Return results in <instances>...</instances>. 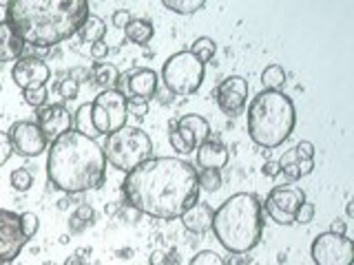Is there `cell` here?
I'll return each mask as SVG.
<instances>
[{
    "mask_svg": "<svg viewBox=\"0 0 354 265\" xmlns=\"http://www.w3.org/2000/svg\"><path fill=\"white\" fill-rule=\"evenodd\" d=\"M153 33H155L153 25H151L149 20H142V18H133L127 25V29H124V36L133 44H147V42H151Z\"/></svg>",
    "mask_w": 354,
    "mask_h": 265,
    "instance_id": "cb8c5ba5",
    "label": "cell"
},
{
    "mask_svg": "<svg viewBox=\"0 0 354 265\" xmlns=\"http://www.w3.org/2000/svg\"><path fill=\"white\" fill-rule=\"evenodd\" d=\"M73 126H75L73 130L80 132V135H84V137H91V139L97 137V130L93 126V117H91V104H82L80 108L75 110Z\"/></svg>",
    "mask_w": 354,
    "mask_h": 265,
    "instance_id": "d4e9b609",
    "label": "cell"
},
{
    "mask_svg": "<svg viewBox=\"0 0 354 265\" xmlns=\"http://www.w3.org/2000/svg\"><path fill=\"white\" fill-rule=\"evenodd\" d=\"M49 184L66 195L95 190L106 179V159L102 146L73 128L51 141L47 150Z\"/></svg>",
    "mask_w": 354,
    "mask_h": 265,
    "instance_id": "3957f363",
    "label": "cell"
},
{
    "mask_svg": "<svg viewBox=\"0 0 354 265\" xmlns=\"http://www.w3.org/2000/svg\"><path fill=\"white\" fill-rule=\"evenodd\" d=\"M206 139H210V124L202 115H195V113H188L177 121H173V128L169 132L171 146L180 155L195 153Z\"/></svg>",
    "mask_w": 354,
    "mask_h": 265,
    "instance_id": "9c48e42d",
    "label": "cell"
},
{
    "mask_svg": "<svg viewBox=\"0 0 354 265\" xmlns=\"http://www.w3.org/2000/svg\"><path fill=\"white\" fill-rule=\"evenodd\" d=\"M131 20H133V16L129 9H118V11H113V18H111L113 27H118V29H127Z\"/></svg>",
    "mask_w": 354,
    "mask_h": 265,
    "instance_id": "74e56055",
    "label": "cell"
},
{
    "mask_svg": "<svg viewBox=\"0 0 354 265\" xmlns=\"http://www.w3.org/2000/svg\"><path fill=\"white\" fill-rule=\"evenodd\" d=\"M281 173L288 181H297L301 179V175H299V168H297V161H290V164H283L281 166Z\"/></svg>",
    "mask_w": 354,
    "mask_h": 265,
    "instance_id": "60d3db41",
    "label": "cell"
},
{
    "mask_svg": "<svg viewBox=\"0 0 354 265\" xmlns=\"http://www.w3.org/2000/svg\"><path fill=\"white\" fill-rule=\"evenodd\" d=\"M306 202L301 188L295 186H277L266 197V215L279 226H292L299 206Z\"/></svg>",
    "mask_w": 354,
    "mask_h": 265,
    "instance_id": "8fae6325",
    "label": "cell"
},
{
    "mask_svg": "<svg viewBox=\"0 0 354 265\" xmlns=\"http://www.w3.org/2000/svg\"><path fill=\"white\" fill-rule=\"evenodd\" d=\"M22 97H25V102L29 106L42 108L49 97V91H47V86H38V88H29V91H22Z\"/></svg>",
    "mask_w": 354,
    "mask_h": 265,
    "instance_id": "1f68e13d",
    "label": "cell"
},
{
    "mask_svg": "<svg viewBox=\"0 0 354 265\" xmlns=\"http://www.w3.org/2000/svg\"><path fill=\"white\" fill-rule=\"evenodd\" d=\"M127 113L138 117V119H144L149 115V102L147 99H140V97H129L127 99Z\"/></svg>",
    "mask_w": 354,
    "mask_h": 265,
    "instance_id": "836d02e7",
    "label": "cell"
},
{
    "mask_svg": "<svg viewBox=\"0 0 354 265\" xmlns=\"http://www.w3.org/2000/svg\"><path fill=\"white\" fill-rule=\"evenodd\" d=\"M22 49H25V42H22L20 33L7 20H0V62L20 60Z\"/></svg>",
    "mask_w": 354,
    "mask_h": 265,
    "instance_id": "ffe728a7",
    "label": "cell"
},
{
    "mask_svg": "<svg viewBox=\"0 0 354 265\" xmlns=\"http://www.w3.org/2000/svg\"><path fill=\"white\" fill-rule=\"evenodd\" d=\"M118 254H120V259H131V254H133V250H120Z\"/></svg>",
    "mask_w": 354,
    "mask_h": 265,
    "instance_id": "c3c4849f",
    "label": "cell"
},
{
    "mask_svg": "<svg viewBox=\"0 0 354 265\" xmlns=\"http://www.w3.org/2000/svg\"><path fill=\"white\" fill-rule=\"evenodd\" d=\"M20 228H22V235L27 237V241H31L33 237L38 235L40 230V219L36 213H22L20 215Z\"/></svg>",
    "mask_w": 354,
    "mask_h": 265,
    "instance_id": "4dcf8cb0",
    "label": "cell"
},
{
    "mask_svg": "<svg viewBox=\"0 0 354 265\" xmlns=\"http://www.w3.org/2000/svg\"><path fill=\"white\" fill-rule=\"evenodd\" d=\"M104 33H106V25H104V20L95 16V14H88L84 18V22L80 25V29H77V36H80L82 42H88V44H95L104 38Z\"/></svg>",
    "mask_w": 354,
    "mask_h": 265,
    "instance_id": "44dd1931",
    "label": "cell"
},
{
    "mask_svg": "<svg viewBox=\"0 0 354 265\" xmlns=\"http://www.w3.org/2000/svg\"><path fill=\"white\" fill-rule=\"evenodd\" d=\"M142 215H140V210H136V208H133V206H124V208H122L120 210V215H118V219L122 221V224H136V221L140 219Z\"/></svg>",
    "mask_w": 354,
    "mask_h": 265,
    "instance_id": "f35d334b",
    "label": "cell"
},
{
    "mask_svg": "<svg viewBox=\"0 0 354 265\" xmlns=\"http://www.w3.org/2000/svg\"><path fill=\"white\" fill-rule=\"evenodd\" d=\"M104 159L113 166L115 170L131 173L140 164L151 159L153 155V141L149 132H144L138 126H124L113 135H106L102 146Z\"/></svg>",
    "mask_w": 354,
    "mask_h": 265,
    "instance_id": "8992f818",
    "label": "cell"
},
{
    "mask_svg": "<svg viewBox=\"0 0 354 265\" xmlns=\"http://www.w3.org/2000/svg\"><path fill=\"white\" fill-rule=\"evenodd\" d=\"M27 243L29 241L20 228V215L11 210H0V263L11 265Z\"/></svg>",
    "mask_w": 354,
    "mask_h": 265,
    "instance_id": "4fadbf2b",
    "label": "cell"
},
{
    "mask_svg": "<svg viewBox=\"0 0 354 265\" xmlns=\"http://www.w3.org/2000/svg\"><path fill=\"white\" fill-rule=\"evenodd\" d=\"M115 86H118L115 91H120L127 99L140 97L149 102V97H153L155 91H158V73L153 69H136L131 73L120 75Z\"/></svg>",
    "mask_w": 354,
    "mask_h": 265,
    "instance_id": "2e32d148",
    "label": "cell"
},
{
    "mask_svg": "<svg viewBox=\"0 0 354 265\" xmlns=\"http://www.w3.org/2000/svg\"><path fill=\"white\" fill-rule=\"evenodd\" d=\"M261 173H263V177H270V179H274L277 175H281V166H279V161H266L263 166H261Z\"/></svg>",
    "mask_w": 354,
    "mask_h": 265,
    "instance_id": "b9f144b4",
    "label": "cell"
},
{
    "mask_svg": "<svg viewBox=\"0 0 354 265\" xmlns=\"http://www.w3.org/2000/svg\"><path fill=\"white\" fill-rule=\"evenodd\" d=\"M188 51H191L202 64H206L208 60H213V55H215V51H217V42H215L213 38L202 36V38H197V40L193 42V47L188 49Z\"/></svg>",
    "mask_w": 354,
    "mask_h": 265,
    "instance_id": "4316f807",
    "label": "cell"
},
{
    "mask_svg": "<svg viewBox=\"0 0 354 265\" xmlns=\"http://www.w3.org/2000/svg\"><path fill=\"white\" fill-rule=\"evenodd\" d=\"M86 16V0H11L5 20L25 44L49 49L77 33Z\"/></svg>",
    "mask_w": 354,
    "mask_h": 265,
    "instance_id": "7a4b0ae2",
    "label": "cell"
},
{
    "mask_svg": "<svg viewBox=\"0 0 354 265\" xmlns=\"http://www.w3.org/2000/svg\"><path fill=\"white\" fill-rule=\"evenodd\" d=\"M162 82L173 95H193L204 82V64L191 51L173 53L162 66Z\"/></svg>",
    "mask_w": 354,
    "mask_h": 265,
    "instance_id": "52a82bcc",
    "label": "cell"
},
{
    "mask_svg": "<svg viewBox=\"0 0 354 265\" xmlns=\"http://www.w3.org/2000/svg\"><path fill=\"white\" fill-rule=\"evenodd\" d=\"M58 91H60V95H62L64 99H75V97H77V93H80V84H77V82L73 80V77L66 75L64 80L60 82Z\"/></svg>",
    "mask_w": 354,
    "mask_h": 265,
    "instance_id": "d590c367",
    "label": "cell"
},
{
    "mask_svg": "<svg viewBox=\"0 0 354 265\" xmlns=\"http://www.w3.org/2000/svg\"><path fill=\"white\" fill-rule=\"evenodd\" d=\"M91 117L97 135H113V132L127 126V97L115 88L102 91L91 102Z\"/></svg>",
    "mask_w": 354,
    "mask_h": 265,
    "instance_id": "ba28073f",
    "label": "cell"
},
{
    "mask_svg": "<svg viewBox=\"0 0 354 265\" xmlns=\"http://www.w3.org/2000/svg\"><path fill=\"white\" fill-rule=\"evenodd\" d=\"M221 248L232 254H246L261 241L263 219L261 204L250 193H237L228 197L213 215V228Z\"/></svg>",
    "mask_w": 354,
    "mask_h": 265,
    "instance_id": "277c9868",
    "label": "cell"
},
{
    "mask_svg": "<svg viewBox=\"0 0 354 265\" xmlns=\"http://www.w3.org/2000/svg\"><path fill=\"white\" fill-rule=\"evenodd\" d=\"M315 204H310V202H304L301 206H299L297 210V215H295V224H301V226H308V224H313V219H315Z\"/></svg>",
    "mask_w": 354,
    "mask_h": 265,
    "instance_id": "e575fe53",
    "label": "cell"
},
{
    "mask_svg": "<svg viewBox=\"0 0 354 265\" xmlns=\"http://www.w3.org/2000/svg\"><path fill=\"white\" fill-rule=\"evenodd\" d=\"M11 144H9V137H7V132L0 130V166H5L11 157Z\"/></svg>",
    "mask_w": 354,
    "mask_h": 265,
    "instance_id": "ab89813d",
    "label": "cell"
},
{
    "mask_svg": "<svg viewBox=\"0 0 354 265\" xmlns=\"http://www.w3.org/2000/svg\"><path fill=\"white\" fill-rule=\"evenodd\" d=\"M95 224V210L88 204H80L69 219V232L71 235H82L86 228H91Z\"/></svg>",
    "mask_w": 354,
    "mask_h": 265,
    "instance_id": "603a6c76",
    "label": "cell"
},
{
    "mask_svg": "<svg viewBox=\"0 0 354 265\" xmlns=\"http://www.w3.org/2000/svg\"><path fill=\"white\" fill-rule=\"evenodd\" d=\"M188 265H226V261L221 259L217 252H213V250H202V252L195 254Z\"/></svg>",
    "mask_w": 354,
    "mask_h": 265,
    "instance_id": "d6a6232c",
    "label": "cell"
},
{
    "mask_svg": "<svg viewBox=\"0 0 354 265\" xmlns=\"http://www.w3.org/2000/svg\"><path fill=\"white\" fill-rule=\"evenodd\" d=\"M106 53H109V47H106V42H104V40H100V42L91 44V58H93V60H102Z\"/></svg>",
    "mask_w": 354,
    "mask_h": 265,
    "instance_id": "7bdbcfd3",
    "label": "cell"
},
{
    "mask_svg": "<svg viewBox=\"0 0 354 265\" xmlns=\"http://www.w3.org/2000/svg\"><path fill=\"white\" fill-rule=\"evenodd\" d=\"M9 181H11V188H14V190L27 193L29 188L33 186V175L27 168H16L14 173L9 175Z\"/></svg>",
    "mask_w": 354,
    "mask_h": 265,
    "instance_id": "f546056e",
    "label": "cell"
},
{
    "mask_svg": "<svg viewBox=\"0 0 354 265\" xmlns=\"http://www.w3.org/2000/svg\"><path fill=\"white\" fill-rule=\"evenodd\" d=\"M122 193L140 215L171 221L199 202L197 170L177 157H151L127 173Z\"/></svg>",
    "mask_w": 354,
    "mask_h": 265,
    "instance_id": "6da1fadb",
    "label": "cell"
},
{
    "mask_svg": "<svg viewBox=\"0 0 354 265\" xmlns=\"http://www.w3.org/2000/svg\"><path fill=\"white\" fill-rule=\"evenodd\" d=\"M217 106L224 110L226 115H237L241 113V108L246 106L248 99V80L241 75H228L221 80V84L217 86Z\"/></svg>",
    "mask_w": 354,
    "mask_h": 265,
    "instance_id": "5bb4252c",
    "label": "cell"
},
{
    "mask_svg": "<svg viewBox=\"0 0 354 265\" xmlns=\"http://www.w3.org/2000/svg\"><path fill=\"white\" fill-rule=\"evenodd\" d=\"M51 77V69L47 62H42L40 58H20L14 69H11V80L22 91L29 88L47 86V80Z\"/></svg>",
    "mask_w": 354,
    "mask_h": 265,
    "instance_id": "9a60e30c",
    "label": "cell"
},
{
    "mask_svg": "<svg viewBox=\"0 0 354 265\" xmlns=\"http://www.w3.org/2000/svg\"><path fill=\"white\" fill-rule=\"evenodd\" d=\"M228 164V148L217 139H206L197 148V166L202 170H221Z\"/></svg>",
    "mask_w": 354,
    "mask_h": 265,
    "instance_id": "ac0fdd59",
    "label": "cell"
},
{
    "mask_svg": "<svg viewBox=\"0 0 354 265\" xmlns=\"http://www.w3.org/2000/svg\"><path fill=\"white\" fill-rule=\"evenodd\" d=\"M197 184H199V190L217 193L221 188V175H219V170H199Z\"/></svg>",
    "mask_w": 354,
    "mask_h": 265,
    "instance_id": "f1b7e54d",
    "label": "cell"
},
{
    "mask_svg": "<svg viewBox=\"0 0 354 265\" xmlns=\"http://www.w3.org/2000/svg\"><path fill=\"white\" fill-rule=\"evenodd\" d=\"M69 202H71V195L62 197L60 202H58V208H60V210H66V208H69Z\"/></svg>",
    "mask_w": 354,
    "mask_h": 265,
    "instance_id": "7dc6e473",
    "label": "cell"
},
{
    "mask_svg": "<svg viewBox=\"0 0 354 265\" xmlns=\"http://www.w3.org/2000/svg\"><path fill=\"white\" fill-rule=\"evenodd\" d=\"M310 257H313L315 265H352L354 246L348 237L324 232L313 241Z\"/></svg>",
    "mask_w": 354,
    "mask_h": 265,
    "instance_id": "30bf717a",
    "label": "cell"
},
{
    "mask_svg": "<svg viewBox=\"0 0 354 265\" xmlns=\"http://www.w3.org/2000/svg\"><path fill=\"white\" fill-rule=\"evenodd\" d=\"M297 168H299V175L308 177L315 170V159H297Z\"/></svg>",
    "mask_w": 354,
    "mask_h": 265,
    "instance_id": "ee69618b",
    "label": "cell"
},
{
    "mask_svg": "<svg viewBox=\"0 0 354 265\" xmlns=\"http://www.w3.org/2000/svg\"><path fill=\"white\" fill-rule=\"evenodd\" d=\"M60 243H69V235H62L60 237Z\"/></svg>",
    "mask_w": 354,
    "mask_h": 265,
    "instance_id": "f907efd6",
    "label": "cell"
},
{
    "mask_svg": "<svg viewBox=\"0 0 354 265\" xmlns=\"http://www.w3.org/2000/svg\"><path fill=\"white\" fill-rule=\"evenodd\" d=\"M7 137L11 144V150L18 153L20 157H38L49 146V139L42 135L38 124L29 119H20L16 124H11V128L7 130Z\"/></svg>",
    "mask_w": 354,
    "mask_h": 265,
    "instance_id": "7c38bea8",
    "label": "cell"
},
{
    "mask_svg": "<svg viewBox=\"0 0 354 265\" xmlns=\"http://www.w3.org/2000/svg\"><path fill=\"white\" fill-rule=\"evenodd\" d=\"M213 215H215L213 208L208 204L197 202L195 206L188 208L180 219L188 232H193V235H206V232L213 228Z\"/></svg>",
    "mask_w": 354,
    "mask_h": 265,
    "instance_id": "d6986e66",
    "label": "cell"
},
{
    "mask_svg": "<svg viewBox=\"0 0 354 265\" xmlns=\"http://www.w3.org/2000/svg\"><path fill=\"white\" fill-rule=\"evenodd\" d=\"M346 213H348V217H350V219L354 217V204H352V202H348V206H346Z\"/></svg>",
    "mask_w": 354,
    "mask_h": 265,
    "instance_id": "681fc988",
    "label": "cell"
},
{
    "mask_svg": "<svg viewBox=\"0 0 354 265\" xmlns=\"http://www.w3.org/2000/svg\"><path fill=\"white\" fill-rule=\"evenodd\" d=\"M292 150L297 155V159H315V146H313V141H299Z\"/></svg>",
    "mask_w": 354,
    "mask_h": 265,
    "instance_id": "8d00e7d4",
    "label": "cell"
},
{
    "mask_svg": "<svg viewBox=\"0 0 354 265\" xmlns=\"http://www.w3.org/2000/svg\"><path fill=\"white\" fill-rule=\"evenodd\" d=\"M91 75H93V82L102 88V91H111V88H115L118 84L120 71H118V66L111 62H97L93 64Z\"/></svg>",
    "mask_w": 354,
    "mask_h": 265,
    "instance_id": "7402d4cb",
    "label": "cell"
},
{
    "mask_svg": "<svg viewBox=\"0 0 354 265\" xmlns=\"http://www.w3.org/2000/svg\"><path fill=\"white\" fill-rule=\"evenodd\" d=\"M248 135L261 148H277L292 135L297 110L292 99L281 91H261L248 106Z\"/></svg>",
    "mask_w": 354,
    "mask_h": 265,
    "instance_id": "5b68a950",
    "label": "cell"
},
{
    "mask_svg": "<svg viewBox=\"0 0 354 265\" xmlns=\"http://www.w3.org/2000/svg\"><path fill=\"white\" fill-rule=\"evenodd\" d=\"M64 265H88L84 257H77V254H73V257H69L64 261Z\"/></svg>",
    "mask_w": 354,
    "mask_h": 265,
    "instance_id": "bcb514c9",
    "label": "cell"
},
{
    "mask_svg": "<svg viewBox=\"0 0 354 265\" xmlns=\"http://www.w3.org/2000/svg\"><path fill=\"white\" fill-rule=\"evenodd\" d=\"M36 124L42 130V135L47 137L49 141L58 139L64 132H69L73 126V117L62 104H49L38 108L36 115Z\"/></svg>",
    "mask_w": 354,
    "mask_h": 265,
    "instance_id": "e0dca14e",
    "label": "cell"
},
{
    "mask_svg": "<svg viewBox=\"0 0 354 265\" xmlns=\"http://www.w3.org/2000/svg\"><path fill=\"white\" fill-rule=\"evenodd\" d=\"M162 5L169 9V11H173V14H180V16L195 14V11L206 7L204 0H164Z\"/></svg>",
    "mask_w": 354,
    "mask_h": 265,
    "instance_id": "83f0119b",
    "label": "cell"
},
{
    "mask_svg": "<svg viewBox=\"0 0 354 265\" xmlns=\"http://www.w3.org/2000/svg\"><path fill=\"white\" fill-rule=\"evenodd\" d=\"M261 84H263V91H279V88L286 84L283 66H279V64L266 66V69L261 71Z\"/></svg>",
    "mask_w": 354,
    "mask_h": 265,
    "instance_id": "484cf974",
    "label": "cell"
},
{
    "mask_svg": "<svg viewBox=\"0 0 354 265\" xmlns=\"http://www.w3.org/2000/svg\"><path fill=\"white\" fill-rule=\"evenodd\" d=\"M328 232H332V235H343V237H348V224L346 221H341V219H335L330 224V230Z\"/></svg>",
    "mask_w": 354,
    "mask_h": 265,
    "instance_id": "f6af8a7d",
    "label": "cell"
}]
</instances>
